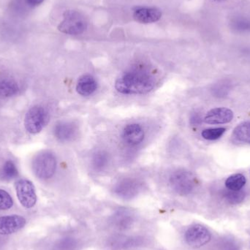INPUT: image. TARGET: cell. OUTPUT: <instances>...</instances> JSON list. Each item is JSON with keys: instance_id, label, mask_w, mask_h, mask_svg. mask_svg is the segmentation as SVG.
<instances>
[{"instance_id": "cell-1", "label": "cell", "mask_w": 250, "mask_h": 250, "mask_svg": "<svg viewBox=\"0 0 250 250\" xmlns=\"http://www.w3.org/2000/svg\"><path fill=\"white\" fill-rule=\"evenodd\" d=\"M155 86V79L145 67H134L123 73L115 82L117 92L123 95H144Z\"/></svg>"}, {"instance_id": "cell-2", "label": "cell", "mask_w": 250, "mask_h": 250, "mask_svg": "<svg viewBox=\"0 0 250 250\" xmlns=\"http://www.w3.org/2000/svg\"><path fill=\"white\" fill-rule=\"evenodd\" d=\"M32 167L37 177L41 179H51L57 170L56 156L51 151H42L34 157Z\"/></svg>"}, {"instance_id": "cell-3", "label": "cell", "mask_w": 250, "mask_h": 250, "mask_svg": "<svg viewBox=\"0 0 250 250\" xmlns=\"http://www.w3.org/2000/svg\"><path fill=\"white\" fill-rule=\"evenodd\" d=\"M87 28V21L84 16L76 10H67L63 14V19L58 26L62 33L69 35L83 34Z\"/></svg>"}, {"instance_id": "cell-4", "label": "cell", "mask_w": 250, "mask_h": 250, "mask_svg": "<svg viewBox=\"0 0 250 250\" xmlns=\"http://www.w3.org/2000/svg\"><path fill=\"white\" fill-rule=\"evenodd\" d=\"M48 120V110L41 105H35L26 112L24 119L25 128L29 133H39L45 127Z\"/></svg>"}, {"instance_id": "cell-5", "label": "cell", "mask_w": 250, "mask_h": 250, "mask_svg": "<svg viewBox=\"0 0 250 250\" xmlns=\"http://www.w3.org/2000/svg\"><path fill=\"white\" fill-rule=\"evenodd\" d=\"M170 187L176 193L180 195L190 194L196 186L195 176L185 170H179L173 172L169 179Z\"/></svg>"}, {"instance_id": "cell-6", "label": "cell", "mask_w": 250, "mask_h": 250, "mask_svg": "<svg viewBox=\"0 0 250 250\" xmlns=\"http://www.w3.org/2000/svg\"><path fill=\"white\" fill-rule=\"evenodd\" d=\"M16 191L19 202L24 208L35 207L38 198L32 182L27 179H20L16 183Z\"/></svg>"}, {"instance_id": "cell-7", "label": "cell", "mask_w": 250, "mask_h": 250, "mask_svg": "<svg viewBox=\"0 0 250 250\" xmlns=\"http://www.w3.org/2000/svg\"><path fill=\"white\" fill-rule=\"evenodd\" d=\"M185 237L189 246L199 248L207 245L211 240V233L207 228L196 224L188 228L185 232Z\"/></svg>"}, {"instance_id": "cell-8", "label": "cell", "mask_w": 250, "mask_h": 250, "mask_svg": "<svg viewBox=\"0 0 250 250\" xmlns=\"http://www.w3.org/2000/svg\"><path fill=\"white\" fill-rule=\"evenodd\" d=\"M141 189V185L135 179H122L114 187V193L123 199H132L137 196Z\"/></svg>"}, {"instance_id": "cell-9", "label": "cell", "mask_w": 250, "mask_h": 250, "mask_svg": "<svg viewBox=\"0 0 250 250\" xmlns=\"http://www.w3.org/2000/svg\"><path fill=\"white\" fill-rule=\"evenodd\" d=\"M24 217L8 215L0 217V235H10L21 230L26 226Z\"/></svg>"}, {"instance_id": "cell-10", "label": "cell", "mask_w": 250, "mask_h": 250, "mask_svg": "<svg viewBox=\"0 0 250 250\" xmlns=\"http://www.w3.org/2000/svg\"><path fill=\"white\" fill-rule=\"evenodd\" d=\"M145 133L141 125L138 124H129L126 125L123 129L122 138L126 145L135 146L139 145L144 139Z\"/></svg>"}, {"instance_id": "cell-11", "label": "cell", "mask_w": 250, "mask_h": 250, "mask_svg": "<svg viewBox=\"0 0 250 250\" xmlns=\"http://www.w3.org/2000/svg\"><path fill=\"white\" fill-rule=\"evenodd\" d=\"M112 226L121 231L129 230L135 223V215L131 211L126 209L117 211L111 217Z\"/></svg>"}, {"instance_id": "cell-12", "label": "cell", "mask_w": 250, "mask_h": 250, "mask_svg": "<svg viewBox=\"0 0 250 250\" xmlns=\"http://www.w3.org/2000/svg\"><path fill=\"white\" fill-rule=\"evenodd\" d=\"M233 118L231 110L226 108H217L211 110L204 117V122L209 125H221L230 123Z\"/></svg>"}, {"instance_id": "cell-13", "label": "cell", "mask_w": 250, "mask_h": 250, "mask_svg": "<svg viewBox=\"0 0 250 250\" xmlns=\"http://www.w3.org/2000/svg\"><path fill=\"white\" fill-rule=\"evenodd\" d=\"M161 16V12L155 7H138L133 11L134 19L141 23H154L160 20Z\"/></svg>"}, {"instance_id": "cell-14", "label": "cell", "mask_w": 250, "mask_h": 250, "mask_svg": "<svg viewBox=\"0 0 250 250\" xmlns=\"http://www.w3.org/2000/svg\"><path fill=\"white\" fill-rule=\"evenodd\" d=\"M144 239L140 236H117L111 239V246L117 250H128L142 246Z\"/></svg>"}, {"instance_id": "cell-15", "label": "cell", "mask_w": 250, "mask_h": 250, "mask_svg": "<svg viewBox=\"0 0 250 250\" xmlns=\"http://www.w3.org/2000/svg\"><path fill=\"white\" fill-rule=\"evenodd\" d=\"M77 133L76 125L67 122L57 123L54 127V136L62 142L71 141Z\"/></svg>"}, {"instance_id": "cell-16", "label": "cell", "mask_w": 250, "mask_h": 250, "mask_svg": "<svg viewBox=\"0 0 250 250\" xmlns=\"http://www.w3.org/2000/svg\"><path fill=\"white\" fill-rule=\"evenodd\" d=\"M98 86V82L94 76L84 75L78 80L76 91L82 96L89 97L96 92Z\"/></svg>"}, {"instance_id": "cell-17", "label": "cell", "mask_w": 250, "mask_h": 250, "mask_svg": "<svg viewBox=\"0 0 250 250\" xmlns=\"http://www.w3.org/2000/svg\"><path fill=\"white\" fill-rule=\"evenodd\" d=\"M20 90L19 83L10 78L0 79V98H10L17 95Z\"/></svg>"}, {"instance_id": "cell-18", "label": "cell", "mask_w": 250, "mask_h": 250, "mask_svg": "<svg viewBox=\"0 0 250 250\" xmlns=\"http://www.w3.org/2000/svg\"><path fill=\"white\" fill-rule=\"evenodd\" d=\"M233 137L239 142L250 144V122L238 125L233 131Z\"/></svg>"}, {"instance_id": "cell-19", "label": "cell", "mask_w": 250, "mask_h": 250, "mask_svg": "<svg viewBox=\"0 0 250 250\" xmlns=\"http://www.w3.org/2000/svg\"><path fill=\"white\" fill-rule=\"evenodd\" d=\"M247 179L244 175L237 173L229 176L226 181V186L229 190L239 191L246 185Z\"/></svg>"}, {"instance_id": "cell-20", "label": "cell", "mask_w": 250, "mask_h": 250, "mask_svg": "<svg viewBox=\"0 0 250 250\" xmlns=\"http://www.w3.org/2000/svg\"><path fill=\"white\" fill-rule=\"evenodd\" d=\"M19 174L17 167L12 160H7L0 169V179L3 180H11Z\"/></svg>"}, {"instance_id": "cell-21", "label": "cell", "mask_w": 250, "mask_h": 250, "mask_svg": "<svg viewBox=\"0 0 250 250\" xmlns=\"http://www.w3.org/2000/svg\"><path fill=\"white\" fill-rule=\"evenodd\" d=\"M108 163V156L103 151L96 153L92 158V166L95 167V170H103L106 167Z\"/></svg>"}, {"instance_id": "cell-22", "label": "cell", "mask_w": 250, "mask_h": 250, "mask_svg": "<svg viewBox=\"0 0 250 250\" xmlns=\"http://www.w3.org/2000/svg\"><path fill=\"white\" fill-rule=\"evenodd\" d=\"M226 130V128L223 127L209 128V129H204L201 135L205 139L214 141L220 138L225 133Z\"/></svg>"}, {"instance_id": "cell-23", "label": "cell", "mask_w": 250, "mask_h": 250, "mask_svg": "<svg viewBox=\"0 0 250 250\" xmlns=\"http://www.w3.org/2000/svg\"><path fill=\"white\" fill-rule=\"evenodd\" d=\"M79 242L73 237H65L58 244V250H77Z\"/></svg>"}, {"instance_id": "cell-24", "label": "cell", "mask_w": 250, "mask_h": 250, "mask_svg": "<svg viewBox=\"0 0 250 250\" xmlns=\"http://www.w3.org/2000/svg\"><path fill=\"white\" fill-rule=\"evenodd\" d=\"M13 206V200L10 194L0 189V210H8Z\"/></svg>"}, {"instance_id": "cell-25", "label": "cell", "mask_w": 250, "mask_h": 250, "mask_svg": "<svg viewBox=\"0 0 250 250\" xmlns=\"http://www.w3.org/2000/svg\"><path fill=\"white\" fill-rule=\"evenodd\" d=\"M226 198L230 203H239L242 201L245 198V194L242 191H231L228 192Z\"/></svg>"}, {"instance_id": "cell-26", "label": "cell", "mask_w": 250, "mask_h": 250, "mask_svg": "<svg viewBox=\"0 0 250 250\" xmlns=\"http://www.w3.org/2000/svg\"><path fill=\"white\" fill-rule=\"evenodd\" d=\"M26 4H29V6L35 7V6H38L42 4L44 0H25Z\"/></svg>"}]
</instances>
